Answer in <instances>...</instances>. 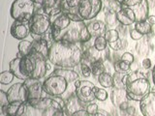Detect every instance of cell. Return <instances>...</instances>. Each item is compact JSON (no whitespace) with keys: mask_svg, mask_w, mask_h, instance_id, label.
<instances>
[{"mask_svg":"<svg viewBox=\"0 0 155 116\" xmlns=\"http://www.w3.org/2000/svg\"><path fill=\"white\" fill-rule=\"evenodd\" d=\"M48 58L42 53L32 51L31 54L21 58H14L9 63V70L18 79H41L48 72Z\"/></svg>","mask_w":155,"mask_h":116,"instance_id":"cell-1","label":"cell"},{"mask_svg":"<svg viewBox=\"0 0 155 116\" xmlns=\"http://www.w3.org/2000/svg\"><path fill=\"white\" fill-rule=\"evenodd\" d=\"M81 56L82 50L79 44L56 41L50 46L48 60L59 68L73 69L81 64Z\"/></svg>","mask_w":155,"mask_h":116,"instance_id":"cell-2","label":"cell"},{"mask_svg":"<svg viewBox=\"0 0 155 116\" xmlns=\"http://www.w3.org/2000/svg\"><path fill=\"white\" fill-rule=\"evenodd\" d=\"M75 82L76 81L68 79L67 77L54 70L51 75H50L44 80L43 88L45 93L48 96L67 100L75 94Z\"/></svg>","mask_w":155,"mask_h":116,"instance_id":"cell-3","label":"cell"},{"mask_svg":"<svg viewBox=\"0 0 155 116\" xmlns=\"http://www.w3.org/2000/svg\"><path fill=\"white\" fill-rule=\"evenodd\" d=\"M122 82L125 86L129 100L140 102L150 92L148 79L139 71L125 74Z\"/></svg>","mask_w":155,"mask_h":116,"instance_id":"cell-4","label":"cell"},{"mask_svg":"<svg viewBox=\"0 0 155 116\" xmlns=\"http://www.w3.org/2000/svg\"><path fill=\"white\" fill-rule=\"evenodd\" d=\"M51 37L53 42L64 41L72 44H84L92 38L84 21H71L70 25L62 31L51 29Z\"/></svg>","mask_w":155,"mask_h":116,"instance_id":"cell-5","label":"cell"},{"mask_svg":"<svg viewBox=\"0 0 155 116\" xmlns=\"http://www.w3.org/2000/svg\"><path fill=\"white\" fill-rule=\"evenodd\" d=\"M35 12V3L32 0H15L11 5L10 14L15 21L29 22Z\"/></svg>","mask_w":155,"mask_h":116,"instance_id":"cell-6","label":"cell"},{"mask_svg":"<svg viewBox=\"0 0 155 116\" xmlns=\"http://www.w3.org/2000/svg\"><path fill=\"white\" fill-rule=\"evenodd\" d=\"M29 31L33 36L42 37L51 28V21L50 16L46 14H34V16L28 22Z\"/></svg>","mask_w":155,"mask_h":116,"instance_id":"cell-7","label":"cell"},{"mask_svg":"<svg viewBox=\"0 0 155 116\" xmlns=\"http://www.w3.org/2000/svg\"><path fill=\"white\" fill-rule=\"evenodd\" d=\"M103 8L101 0H82L78 8V14L82 21L94 19Z\"/></svg>","mask_w":155,"mask_h":116,"instance_id":"cell-8","label":"cell"},{"mask_svg":"<svg viewBox=\"0 0 155 116\" xmlns=\"http://www.w3.org/2000/svg\"><path fill=\"white\" fill-rule=\"evenodd\" d=\"M94 87L95 85L91 81L81 80L80 86L76 88L75 95L81 103H84L86 105L89 103H93V101L96 99L94 93Z\"/></svg>","mask_w":155,"mask_h":116,"instance_id":"cell-9","label":"cell"},{"mask_svg":"<svg viewBox=\"0 0 155 116\" xmlns=\"http://www.w3.org/2000/svg\"><path fill=\"white\" fill-rule=\"evenodd\" d=\"M7 97L9 103L13 102H21V103H26L28 100V94H27V88L24 85V83H16L12 85L8 89Z\"/></svg>","mask_w":155,"mask_h":116,"instance_id":"cell-10","label":"cell"},{"mask_svg":"<svg viewBox=\"0 0 155 116\" xmlns=\"http://www.w3.org/2000/svg\"><path fill=\"white\" fill-rule=\"evenodd\" d=\"M23 83L27 88L28 99L43 98V94L45 93V91L43 88V82H41L40 79H27L23 80Z\"/></svg>","mask_w":155,"mask_h":116,"instance_id":"cell-11","label":"cell"},{"mask_svg":"<svg viewBox=\"0 0 155 116\" xmlns=\"http://www.w3.org/2000/svg\"><path fill=\"white\" fill-rule=\"evenodd\" d=\"M140 110L143 116H155V92L150 91L140 102Z\"/></svg>","mask_w":155,"mask_h":116,"instance_id":"cell-12","label":"cell"},{"mask_svg":"<svg viewBox=\"0 0 155 116\" xmlns=\"http://www.w3.org/2000/svg\"><path fill=\"white\" fill-rule=\"evenodd\" d=\"M129 9L132 10V12L135 14L136 22L144 21L147 19L149 14V6L147 0H142L139 4L132 7H129Z\"/></svg>","mask_w":155,"mask_h":116,"instance_id":"cell-13","label":"cell"},{"mask_svg":"<svg viewBox=\"0 0 155 116\" xmlns=\"http://www.w3.org/2000/svg\"><path fill=\"white\" fill-rule=\"evenodd\" d=\"M10 33H11L13 38L19 41H22L28 36L29 27L24 22L15 21L12 24L11 29H10Z\"/></svg>","mask_w":155,"mask_h":116,"instance_id":"cell-14","label":"cell"},{"mask_svg":"<svg viewBox=\"0 0 155 116\" xmlns=\"http://www.w3.org/2000/svg\"><path fill=\"white\" fill-rule=\"evenodd\" d=\"M86 104L81 103V102L78 99V97L74 94L71 96L69 99L65 100V105H64V111L68 114L71 115L72 113L76 112V111L80 110V109H85L86 108Z\"/></svg>","mask_w":155,"mask_h":116,"instance_id":"cell-15","label":"cell"},{"mask_svg":"<svg viewBox=\"0 0 155 116\" xmlns=\"http://www.w3.org/2000/svg\"><path fill=\"white\" fill-rule=\"evenodd\" d=\"M116 19L120 24L125 26L132 25L136 22L135 14L129 8H121L119 11L116 12Z\"/></svg>","mask_w":155,"mask_h":116,"instance_id":"cell-16","label":"cell"},{"mask_svg":"<svg viewBox=\"0 0 155 116\" xmlns=\"http://www.w3.org/2000/svg\"><path fill=\"white\" fill-rule=\"evenodd\" d=\"M61 1L62 0H46L42 5L44 13L50 17H54L59 14L62 13Z\"/></svg>","mask_w":155,"mask_h":116,"instance_id":"cell-17","label":"cell"},{"mask_svg":"<svg viewBox=\"0 0 155 116\" xmlns=\"http://www.w3.org/2000/svg\"><path fill=\"white\" fill-rule=\"evenodd\" d=\"M87 30L92 38L105 36L107 32V24L101 21H93L87 24Z\"/></svg>","mask_w":155,"mask_h":116,"instance_id":"cell-18","label":"cell"},{"mask_svg":"<svg viewBox=\"0 0 155 116\" xmlns=\"http://www.w3.org/2000/svg\"><path fill=\"white\" fill-rule=\"evenodd\" d=\"M71 21H72L68 18L66 14L60 13L59 14H57V16L53 17L51 29V30H55V31H62L70 25Z\"/></svg>","mask_w":155,"mask_h":116,"instance_id":"cell-19","label":"cell"},{"mask_svg":"<svg viewBox=\"0 0 155 116\" xmlns=\"http://www.w3.org/2000/svg\"><path fill=\"white\" fill-rule=\"evenodd\" d=\"M110 100L114 106H119L123 103H128L129 98L125 88H114L110 93Z\"/></svg>","mask_w":155,"mask_h":116,"instance_id":"cell-20","label":"cell"},{"mask_svg":"<svg viewBox=\"0 0 155 116\" xmlns=\"http://www.w3.org/2000/svg\"><path fill=\"white\" fill-rule=\"evenodd\" d=\"M101 53L102 51L97 50L94 47V46L87 47L86 50L82 52L81 63H86V64L91 65L93 62L101 60Z\"/></svg>","mask_w":155,"mask_h":116,"instance_id":"cell-21","label":"cell"},{"mask_svg":"<svg viewBox=\"0 0 155 116\" xmlns=\"http://www.w3.org/2000/svg\"><path fill=\"white\" fill-rule=\"evenodd\" d=\"M48 50H50V47L48 45V40L44 39L42 37H38L33 41V50L42 53L43 55H45L48 58Z\"/></svg>","mask_w":155,"mask_h":116,"instance_id":"cell-22","label":"cell"},{"mask_svg":"<svg viewBox=\"0 0 155 116\" xmlns=\"http://www.w3.org/2000/svg\"><path fill=\"white\" fill-rule=\"evenodd\" d=\"M18 52L21 53V56H27L29 54H31V52L33 50V42H29L27 40H22L18 43Z\"/></svg>","mask_w":155,"mask_h":116,"instance_id":"cell-23","label":"cell"},{"mask_svg":"<svg viewBox=\"0 0 155 116\" xmlns=\"http://www.w3.org/2000/svg\"><path fill=\"white\" fill-rule=\"evenodd\" d=\"M98 82L100 85L104 88H110V87H114V79H113V76H111L110 72H103L102 75L98 76Z\"/></svg>","mask_w":155,"mask_h":116,"instance_id":"cell-24","label":"cell"},{"mask_svg":"<svg viewBox=\"0 0 155 116\" xmlns=\"http://www.w3.org/2000/svg\"><path fill=\"white\" fill-rule=\"evenodd\" d=\"M135 29H137V30L140 33L143 34V35H148V34L151 32V25L147 21H140V22H135Z\"/></svg>","mask_w":155,"mask_h":116,"instance_id":"cell-25","label":"cell"},{"mask_svg":"<svg viewBox=\"0 0 155 116\" xmlns=\"http://www.w3.org/2000/svg\"><path fill=\"white\" fill-rule=\"evenodd\" d=\"M91 67V70H92V75L96 76H99L100 75H102L103 72H105V65L102 60H98V61H95L93 62L92 64L90 65Z\"/></svg>","mask_w":155,"mask_h":116,"instance_id":"cell-26","label":"cell"},{"mask_svg":"<svg viewBox=\"0 0 155 116\" xmlns=\"http://www.w3.org/2000/svg\"><path fill=\"white\" fill-rule=\"evenodd\" d=\"M114 71L117 72H122V74H127V72L131 70V64L129 63L122 61V60H118L114 63Z\"/></svg>","mask_w":155,"mask_h":116,"instance_id":"cell-27","label":"cell"},{"mask_svg":"<svg viewBox=\"0 0 155 116\" xmlns=\"http://www.w3.org/2000/svg\"><path fill=\"white\" fill-rule=\"evenodd\" d=\"M93 46L97 50L103 52L104 50H106L107 47H108V42H107L105 36H100L95 38Z\"/></svg>","mask_w":155,"mask_h":116,"instance_id":"cell-28","label":"cell"},{"mask_svg":"<svg viewBox=\"0 0 155 116\" xmlns=\"http://www.w3.org/2000/svg\"><path fill=\"white\" fill-rule=\"evenodd\" d=\"M51 103H52V99L48 98V97H43L40 99L38 105L35 106V109L39 110H45L47 108H51Z\"/></svg>","mask_w":155,"mask_h":116,"instance_id":"cell-29","label":"cell"},{"mask_svg":"<svg viewBox=\"0 0 155 116\" xmlns=\"http://www.w3.org/2000/svg\"><path fill=\"white\" fill-rule=\"evenodd\" d=\"M14 77H15V75L10 70L4 71L0 74V83L3 84V85L11 83L14 79Z\"/></svg>","mask_w":155,"mask_h":116,"instance_id":"cell-30","label":"cell"},{"mask_svg":"<svg viewBox=\"0 0 155 116\" xmlns=\"http://www.w3.org/2000/svg\"><path fill=\"white\" fill-rule=\"evenodd\" d=\"M105 38L108 43H113L119 39V33L115 29H108L105 34Z\"/></svg>","mask_w":155,"mask_h":116,"instance_id":"cell-31","label":"cell"},{"mask_svg":"<svg viewBox=\"0 0 155 116\" xmlns=\"http://www.w3.org/2000/svg\"><path fill=\"white\" fill-rule=\"evenodd\" d=\"M125 74L122 72H115L114 76H113V79H114V88H125V86L122 82V79Z\"/></svg>","mask_w":155,"mask_h":116,"instance_id":"cell-32","label":"cell"},{"mask_svg":"<svg viewBox=\"0 0 155 116\" xmlns=\"http://www.w3.org/2000/svg\"><path fill=\"white\" fill-rule=\"evenodd\" d=\"M21 104H22L21 102H13V103H10L7 108V115L17 116V112Z\"/></svg>","mask_w":155,"mask_h":116,"instance_id":"cell-33","label":"cell"},{"mask_svg":"<svg viewBox=\"0 0 155 116\" xmlns=\"http://www.w3.org/2000/svg\"><path fill=\"white\" fill-rule=\"evenodd\" d=\"M106 24L107 26H114L117 19H116V13L114 11H110L109 13L106 14Z\"/></svg>","mask_w":155,"mask_h":116,"instance_id":"cell-34","label":"cell"},{"mask_svg":"<svg viewBox=\"0 0 155 116\" xmlns=\"http://www.w3.org/2000/svg\"><path fill=\"white\" fill-rule=\"evenodd\" d=\"M94 93H95V97L96 99L100 101V102H104L108 99V92H107L105 89H101L98 88V87H94Z\"/></svg>","mask_w":155,"mask_h":116,"instance_id":"cell-35","label":"cell"},{"mask_svg":"<svg viewBox=\"0 0 155 116\" xmlns=\"http://www.w3.org/2000/svg\"><path fill=\"white\" fill-rule=\"evenodd\" d=\"M124 43H126V41L124 42L123 40H120V39H118L117 41L115 42H113V43H108L110 47L111 48V50H114L115 51H119L121 50H123L124 48Z\"/></svg>","mask_w":155,"mask_h":116,"instance_id":"cell-36","label":"cell"},{"mask_svg":"<svg viewBox=\"0 0 155 116\" xmlns=\"http://www.w3.org/2000/svg\"><path fill=\"white\" fill-rule=\"evenodd\" d=\"M81 74L84 77H89L92 75V70L90 65L86 64V63H81Z\"/></svg>","mask_w":155,"mask_h":116,"instance_id":"cell-37","label":"cell"},{"mask_svg":"<svg viewBox=\"0 0 155 116\" xmlns=\"http://www.w3.org/2000/svg\"><path fill=\"white\" fill-rule=\"evenodd\" d=\"M86 111L88 112L89 115H92V114H95L98 112L99 110V108H98V105L95 104V103H89L88 105H86Z\"/></svg>","mask_w":155,"mask_h":116,"instance_id":"cell-38","label":"cell"},{"mask_svg":"<svg viewBox=\"0 0 155 116\" xmlns=\"http://www.w3.org/2000/svg\"><path fill=\"white\" fill-rule=\"evenodd\" d=\"M120 60L127 62V63H129V64H132V63L134 62V56H133L132 53H130V52H124L123 54L121 55Z\"/></svg>","mask_w":155,"mask_h":116,"instance_id":"cell-39","label":"cell"},{"mask_svg":"<svg viewBox=\"0 0 155 116\" xmlns=\"http://www.w3.org/2000/svg\"><path fill=\"white\" fill-rule=\"evenodd\" d=\"M143 34H140L137 29H132V30L130 31V37L132 40H135V41H138L140 40V39H142L143 38Z\"/></svg>","mask_w":155,"mask_h":116,"instance_id":"cell-40","label":"cell"},{"mask_svg":"<svg viewBox=\"0 0 155 116\" xmlns=\"http://www.w3.org/2000/svg\"><path fill=\"white\" fill-rule=\"evenodd\" d=\"M0 104L1 105H9V101H8V97H7V93L4 92L3 90L0 91Z\"/></svg>","mask_w":155,"mask_h":116,"instance_id":"cell-41","label":"cell"},{"mask_svg":"<svg viewBox=\"0 0 155 116\" xmlns=\"http://www.w3.org/2000/svg\"><path fill=\"white\" fill-rule=\"evenodd\" d=\"M27 108H28V105L26 103H22L21 105V106H19V108L18 110V112H17V116H24L26 113V111H27Z\"/></svg>","mask_w":155,"mask_h":116,"instance_id":"cell-42","label":"cell"},{"mask_svg":"<svg viewBox=\"0 0 155 116\" xmlns=\"http://www.w3.org/2000/svg\"><path fill=\"white\" fill-rule=\"evenodd\" d=\"M68 18H69L72 21H84L81 19V18L79 16L78 14H74V13H70V14H66Z\"/></svg>","mask_w":155,"mask_h":116,"instance_id":"cell-43","label":"cell"},{"mask_svg":"<svg viewBox=\"0 0 155 116\" xmlns=\"http://www.w3.org/2000/svg\"><path fill=\"white\" fill-rule=\"evenodd\" d=\"M70 116H90V115L86 111V109H80V110L76 111V112L72 113Z\"/></svg>","mask_w":155,"mask_h":116,"instance_id":"cell-44","label":"cell"},{"mask_svg":"<svg viewBox=\"0 0 155 116\" xmlns=\"http://www.w3.org/2000/svg\"><path fill=\"white\" fill-rule=\"evenodd\" d=\"M142 66H143V68H144V69L148 70L149 68L151 67V60H150L149 58H144L142 62Z\"/></svg>","mask_w":155,"mask_h":116,"instance_id":"cell-45","label":"cell"},{"mask_svg":"<svg viewBox=\"0 0 155 116\" xmlns=\"http://www.w3.org/2000/svg\"><path fill=\"white\" fill-rule=\"evenodd\" d=\"M56 109H54L51 106V108H47V109H45V110H43V113H42V116H52V114L54 113V111H55Z\"/></svg>","mask_w":155,"mask_h":116,"instance_id":"cell-46","label":"cell"},{"mask_svg":"<svg viewBox=\"0 0 155 116\" xmlns=\"http://www.w3.org/2000/svg\"><path fill=\"white\" fill-rule=\"evenodd\" d=\"M52 116H65V111L64 109H56Z\"/></svg>","mask_w":155,"mask_h":116,"instance_id":"cell-47","label":"cell"},{"mask_svg":"<svg viewBox=\"0 0 155 116\" xmlns=\"http://www.w3.org/2000/svg\"><path fill=\"white\" fill-rule=\"evenodd\" d=\"M90 116H108V113H107V111H105L103 109H99L98 112L95 114H92Z\"/></svg>","mask_w":155,"mask_h":116,"instance_id":"cell-48","label":"cell"},{"mask_svg":"<svg viewBox=\"0 0 155 116\" xmlns=\"http://www.w3.org/2000/svg\"><path fill=\"white\" fill-rule=\"evenodd\" d=\"M147 21L150 24V25H153V24H155V16H148Z\"/></svg>","mask_w":155,"mask_h":116,"instance_id":"cell-49","label":"cell"},{"mask_svg":"<svg viewBox=\"0 0 155 116\" xmlns=\"http://www.w3.org/2000/svg\"><path fill=\"white\" fill-rule=\"evenodd\" d=\"M128 112V114L130 115H133L135 113V108H134V106H128V108L127 110H126Z\"/></svg>","mask_w":155,"mask_h":116,"instance_id":"cell-50","label":"cell"},{"mask_svg":"<svg viewBox=\"0 0 155 116\" xmlns=\"http://www.w3.org/2000/svg\"><path fill=\"white\" fill-rule=\"evenodd\" d=\"M7 108H8V105H1V111H2V114L7 116Z\"/></svg>","mask_w":155,"mask_h":116,"instance_id":"cell-51","label":"cell"},{"mask_svg":"<svg viewBox=\"0 0 155 116\" xmlns=\"http://www.w3.org/2000/svg\"><path fill=\"white\" fill-rule=\"evenodd\" d=\"M128 103H123L122 105H121L120 106H119V108L121 109V110H127V108H128Z\"/></svg>","mask_w":155,"mask_h":116,"instance_id":"cell-52","label":"cell"},{"mask_svg":"<svg viewBox=\"0 0 155 116\" xmlns=\"http://www.w3.org/2000/svg\"><path fill=\"white\" fill-rule=\"evenodd\" d=\"M151 76H152V81L155 85V65L153 66V69H152V72H151Z\"/></svg>","mask_w":155,"mask_h":116,"instance_id":"cell-53","label":"cell"},{"mask_svg":"<svg viewBox=\"0 0 155 116\" xmlns=\"http://www.w3.org/2000/svg\"><path fill=\"white\" fill-rule=\"evenodd\" d=\"M32 1L35 3V4H39V5H43L44 2L46 1V0H32Z\"/></svg>","mask_w":155,"mask_h":116,"instance_id":"cell-54","label":"cell"},{"mask_svg":"<svg viewBox=\"0 0 155 116\" xmlns=\"http://www.w3.org/2000/svg\"><path fill=\"white\" fill-rule=\"evenodd\" d=\"M116 1H117L119 4H121V3H122V1H123V0H116Z\"/></svg>","mask_w":155,"mask_h":116,"instance_id":"cell-55","label":"cell"},{"mask_svg":"<svg viewBox=\"0 0 155 116\" xmlns=\"http://www.w3.org/2000/svg\"><path fill=\"white\" fill-rule=\"evenodd\" d=\"M65 116H69V115H68V114H67V113L65 112Z\"/></svg>","mask_w":155,"mask_h":116,"instance_id":"cell-56","label":"cell"},{"mask_svg":"<svg viewBox=\"0 0 155 116\" xmlns=\"http://www.w3.org/2000/svg\"><path fill=\"white\" fill-rule=\"evenodd\" d=\"M7 116H10V115H7Z\"/></svg>","mask_w":155,"mask_h":116,"instance_id":"cell-57","label":"cell"}]
</instances>
